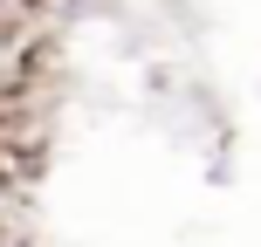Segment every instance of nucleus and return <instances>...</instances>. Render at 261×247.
I'll return each instance as SVG.
<instances>
[{"instance_id": "obj_1", "label": "nucleus", "mask_w": 261, "mask_h": 247, "mask_svg": "<svg viewBox=\"0 0 261 247\" xmlns=\"http://www.w3.org/2000/svg\"><path fill=\"white\" fill-rule=\"evenodd\" d=\"M0 247H21V240H14V234H0Z\"/></svg>"}]
</instances>
